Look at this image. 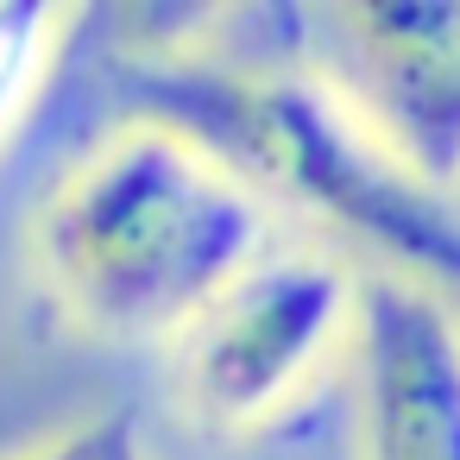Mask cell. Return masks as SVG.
<instances>
[{
	"mask_svg": "<svg viewBox=\"0 0 460 460\" xmlns=\"http://www.w3.org/2000/svg\"><path fill=\"white\" fill-rule=\"evenodd\" d=\"M259 240V196L164 127H133L102 146L39 221L51 290L114 341L196 322L252 271Z\"/></svg>",
	"mask_w": 460,
	"mask_h": 460,
	"instance_id": "1",
	"label": "cell"
},
{
	"mask_svg": "<svg viewBox=\"0 0 460 460\" xmlns=\"http://www.w3.org/2000/svg\"><path fill=\"white\" fill-rule=\"evenodd\" d=\"M353 284L328 259H271L227 284L190 334L183 378L196 410L215 422H259L296 397L322 366L341 322L353 315Z\"/></svg>",
	"mask_w": 460,
	"mask_h": 460,
	"instance_id": "3",
	"label": "cell"
},
{
	"mask_svg": "<svg viewBox=\"0 0 460 460\" xmlns=\"http://www.w3.org/2000/svg\"><path fill=\"white\" fill-rule=\"evenodd\" d=\"M366 460H460V322L416 278L353 296Z\"/></svg>",
	"mask_w": 460,
	"mask_h": 460,
	"instance_id": "5",
	"label": "cell"
},
{
	"mask_svg": "<svg viewBox=\"0 0 460 460\" xmlns=\"http://www.w3.org/2000/svg\"><path fill=\"white\" fill-rule=\"evenodd\" d=\"M334 39L366 127L429 183L460 177V0H359L309 20Z\"/></svg>",
	"mask_w": 460,
	"mask_h": 460,
	"instance_id": "4",
	"label": "cell"
},
{
	"mask_svg": "<svg viewBox=\"0 0 460 460\" xmlns=\"http://www.w3.org/2000/svg\"><path fill=\"white\" fill-rule=\"evenodd\" d=\"M58 26H64V13L39 7V0H7V7H0V133L13 127L20 102L32 95L45 45H51Z\"/></svg>",
	"mask_w": 460,
	"mask_h": 460,
	"instance_id": "6",
	"label": "cell"
},
{
	"mask_svg": "<svg viewBox=\"0 0 460 460\" xmlns=\"http://www.w3.org/2000/svg\"><path fill=\"white\" fill-rule=\"evenodd\" d=\"M146 127L190 139L252 196L315 208L429 278H460V215L315 76L158 64L133 76Z\"/></svg>",
	"mask_w": 460,
	"mask_h": 460,
	"instance_id": "2",
	"label": "cell"
},
{
	"mask_svg": "<svg viewBox=\"0 0 460 460\" xmlns=\"http://www.w3.org/2000/svg\"><path fill=\"white\" fill-rule=\"evenodd\" d=\"M32 460H146V454H139V422H133V410H108V416L70 429L64 441L39 447Z\"/></svg>",
	"mask_w": 460,
	"mask_h": 460,
	"instance_id": "7",
	"label": "cell"
}]
</instances>
